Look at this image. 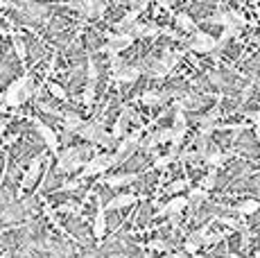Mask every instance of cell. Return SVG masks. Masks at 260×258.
<instances>
[{
    "mask_svg": "<svg viewBox=\"0 0 260 258\" xmlns=\"http://www.w3.org/2000/svg\"><path fill=\"white\" fill-rule=\"evenodd\" d=\"M32 95H34L32 75H29V71H25V75H23V77L14 79V82L9 84L7 88H5L3 100H5V107H9V109H18V107H23L25 102L32 100Z\"/></svg>",
    "mask_w": 260,
    "mask_h": 258,
    "instance_id": "6da1fadb",
    "label": "cell"
},
{
    "mask_svg": "<svg viewBox=\"0 0 260 258\" xmlns=\"http://www.w3.org/2000/svg\"><path fill=\"white\" fill-rule=\"evenodd\" d=\"M113 154L109 150L104 152H95V154L86 161V166L82 168V172H79V179H86V177H98L102 175V172H109L113 168Z\"/></svg>",
    "mask_w": 260,
    "mask_h": 258,
    "instance_id": "7a4b0ae2",
    "label": "cell"
},
{
    "mask_svg": "<svg viewBox=\"0 0 260 258\" xmlns=\"http://www.w3.org/2000/svg\"><path fill=\"white\" fill-rule=\"evenodd\" d=\"M217 39L213 34L204 32V29H194L192 37L188 39V50L190 52H197V54H211L217 52Z\"/></svg>",
    "mask_w": 260,
    "mask_h": 258,
    "instance_id": "3957f363",
    "label": "cell"
},
{
    "mask_svg": "<svg viewBox=\"0 0 260 258\" xmlns=\"http://www.w3.org/2000/svg\"><path fill=\"white\" fill-rule=\"evenodd\" d=\"M104 39H107V43H104L100 50L107 52V54L109 52H120V54H122L124 50H129V48L134 46V41H136V39H134L129 32H118V29L107 32V34H104Z\"/></svg>",
    "mask_w": 260,
    "mask_h": 258,
    "instance_id": "277c9868",
    "label": "cell"
},
{
    "mask_svg": "<svg viewBox=\"0 0 260 258\" xmlns=\"http://www.w3.org/2000/svg\"><path fill=\"white\" fill-rule=\"evenodd\" d=\"M41 166H43V154H37L29 161L27 170L23 172V179H21V186H18V195H23L25 190H29V188H34L39 181H41Z\"/></svg>",
    "mask_w": 260,
    "mask_h": 258,
    "instance_id": "5b68a950",
    "label": "cell"
},
{
    "mask_svg": "<svg viewBox=\"0 0 260 258\" xmlns=\"http://www.w3.org/2000/svg\"><path fill=\"white\" fill-rule=\"evenodd\" d=\"M34 129H37V134L41 136V141L46 143V147L50 150V154L57 156L59 152H61V147H59V136L54 134V129L46 125L43 120H39V118H34Z\"/></svg>",
    "mask_w": 260,
    "mask_h": 258,
    "instance_id": "8992f818",
    "label": "cell"
},
{
    "mask_svg": "<svg viewBox=\"0 0 260 258\" xmlns=\"http://www.w3.org/2000/svg\"><path fill=\"white\" fill-rule=\"evenodd\" d=\"M134 120V111H132V107L129 104H124L122 107V111H120V116L116 118V122H113V127H111V134H113V138H124L129 134V122Z\"/></svg>",
    "mask_w": 260,
    "mask_h": 258,
    "instance_id": "52a82bcc",
    "label": "cell"
},
{
    "mask_svg": "<svg viewBox=\"0 0 260 258\" xmlns=\"http://www.w3.org/2000/svg\"><path fill=\"white\" fill-rule=\"evenodd\" d=\"M104 233H107V206L98 200V208H95V215H93V238L98 242H102Z\"/></svg>",
    "mask_w": 260,
    "mask_h": 258,
    "instance_id": "ba28073f",
    "label": "cell"
},
{
    "mask_svg": "<svg viewBox=\"0 0 260 258\" xmlns=\"http://www.w3.org/2000/svg\"><path fill=\"white\" fill-rule=\"evenodd\" d=\"M143 73H145L143 66H134V63H127L122 71L113 73V82H116V86H120V84H134V82H138V77H141Z\"/></svg>",
    "mask_w": 260,
    "mask_h": 258,
    "instance_id": "9c48e42d",
    "label": "cell"
},
{
    "mask_svg": "<svg viewBox=\"0 0 260 258\" xmlns=\"http://www.w3.org/2000/svg\"><path fill=\"white\" fill-rule=\"evenodd\" d=\"M190 206V200L188 197H183V195H174L172 200L168 202V204H163V206H158V215H181L183 213V208H188Z\"/></svg>",
    "mask_w": 260,
    "mask_h": 258,
    "instance_id": "30bf717a",
    "label": "cell"
},
{
    "mask_svg": "<svg viewBox=\"0 0 260 258\" xmlns=\"http://www.w3.org/2000/svg\"><path fill=\"white\" fill-rule=\"evenodd\" d=\"M138 200H145V197L141 195H134V192H120V195H116V197H111V200L107 202V211H120V208H129V206H134Z\"/></svg>",
    "mask_w": 260,
    "mask_h": 258,
    "instance_id": "8fae6325",
    "label": "cell"
},
{
    "mask_svg": "<svg viewBox=\"0 0 260 258\" xmlns=\"http://www.w3.org/2000/svg\"><path fill=\"white\" fill-rule=\"evenodd\" d=\"M138 179V172H120V175H111V177H107L104 179L102 177V181L107 183L109 188H124V186H132L134 181Z\"/></svg>",
    "mask_w": 260,
    "mask_h": 258,
    "instance_id": "7c38bea8",
    "label": "cell"
},
{
    "mask_svg": "<svg viewBox=\"0 0 260 258\" xmlns=\"http://www.w3.org/2000/svg\"><path fill=\"white\" fill-rule=\"evenodd\" d=\"M170 98V93L166 91H145L143 95H138V102L143 104V107H149V109H154V107H161V104H166V100Z\"/></svg>",
    "mask_w": 260,
    "mask_h": 258,
    "instance_id": "4fadbf2b",
    "label": "cell"
},
{
    "mask_svg": "<svg viewBox=\"0 0 260 258\" xmlns=\"http://www.w3.org/2000/svg\"><path fill=\"white\" fill-rule=\"evenodd\" d=\"M141 14H143V9L141 7H132L127 14H124L120 21H116L113 23V27L118 29V32H127L129 27L134 25V23H138V18H141Z\"/></svg>",
    "mask_w": 260,
    "mask_h": 258,
    "instance_id": "5bb4252c",
    "label": "cell"
},
{
    "mask_svg": "<svg viewBox=\"0 0 260 258\" xmlns=\"http://www.w3.org/2000/svg\"><path fill=\"white\" fill-rule=\"evenodd\" d=\"M63 132L66 134H77L79 129L86 125V120H84L79 113H63Z\"/></svg>",
    "mask_w": 260,
    "mask_h": 258,
    "instance_id": "9a60e30c",
    "label": "cell"
},
{
    "mask_svg": "<svg viewBox=\"0 0 260 258\" xmlns=\"http://www.w3.org/2000/svg\"><path fill=\"white\" fill-rule=\"evenodd\" d=\"M183 59V50H163L161 54V63H163V68L168 71V75L174 71V66H177L179 61Z\"/></svg>",
    "mask_w": 260,
    "mask_h": 258,
    "instance_id": "2e32d148",
    "label": "cell"
},
{
    "mask_svg": "<svg viewBox=\"0 0 260 258\" xmlns=\"http://www.w3.org/2000/svg\"><path fill=\"white\" fill-rule=\"evenodd\" d=\"M57 208H52V206H50L48 204V202H43V215H46L48 217V220L50 222H52V227H54V229H57V231H61L63 233V236H68V231H66V227H61V222H59V217H57Z\"/></svg>",
    "mask_w": 260,
    "mask_h": 258,
    "instance_id": "e0dca14e",
    "label": "cell"
},
{
    "mask_svg": "<svg viewBox=\"0 0 260 258\" xmlns=\"http://www.w3.org/2000/svg\"><path fill=\"white\" fill-rule=\"evenodd\" d=\"M229 156L231 154H224V152H219V150H211L206 156H204V161H206L211 168H222L224 163L229 161Z\"/></svg>",
    "mask_w": 260,
    "mask_h": 258,
    "instance_id": "ac0fdd59",
    "label": "cell"
},
{
    "mask_svg": "<svg viewBox=\"0 0 260 258\" xmlns=\"http://www.w3.org/2000/svg\"><path fill=\"white\" fill-rule=\"evenodd\" d=\"M188 200H190V206L197 208L199 204H204V202L208 200V190H206V188H202V186H199V188H192V190L188 192Z\"/></svg>",
    "mask_w": 260,
    "mask_h": 258,
    "instance_id": "d6986e66",
    "label": "cell"
},
{
    "mask_svg": "<svg viewBox=\"0 0 260 258\" xmlns=\"http://www.w3.org/2000/svg\"><path fill=\"white\" fill-rule=\"evenodd\" d=\"M240 32H242V29L236 27V25H233V27H222V34H219V39H217V43H219V46H217V52L222 50L226 41H231V39H238Z\"/></svg>",
    "mask_w": 260,
    "mask_h": 258,
    "instance_id": "ffe728a7",
    "label": "cell"
},
{
    "mask_svg": "<svg viewBox=\"0 0 260 258\" xmlns=\"http://www.w3.org/2000/svg\"><path fill=\"white\" fill-rule=\"evenodd\" d=\"M260 211V202L258 200H247V202H240L236 206V213L240 215H253V213Z\"/></svg>",
    "mask_w": 260,
    "mask_h": 258,
    "instance_id": "44dd1931",
    "label": "cell"
},
{
    "mask_svg": "<svg viewBox=\"0 0 260 258\" xmlns=\"http://www.w3.org/2000/svg\"><path fill=\"white\" fill-rule=\"evenodd\" d=\"M12 46H14V52H16L18 61L27 63V48H25V43L21 41V37H18V34H14V32H12Z\"/></svg>",
    "mask_w": 260,
    "mask_h": 258,
    "instance_id": "7402d4cb",
    "label": "cell"
},
{
    "mask_svg": "<svg viewBox=\"0 0 260 258\" xmlns=\"http://www.w3.org/2000/svg\"><path fill=\"white\" fill-rule=\"evenodd\" d=\"M208 23L211 25H222V27H233L236 23H233V18H231V12H219V14H215V16L208 18ZM238 27V25H236Z\"/></svg>",
    "mask_w": 260,
    "mask_h": 258,
    "instance_id": "603a6c76",
    "label": "cell"
},
{
    "mask_svg": "<svg viewBox=\"0 0 260 258\" xmlns=\"http://www.w3.org/2000/svg\"><path fill=\"white\" fill-rule=\"evenodd\" d=\"M174 161H177V154H174V152H168V154H158L156 158H154L152 168H154V170H166V168L172 166Z\"/></svg>",
    "mask_w": 260,
    "mask_h": 258,
    "instance_id": "cb8c5ba5",
    "label": "cell"
},
{
    "mask_svg": "<svg viewBox=\"0 0 260 258\" xmlns=\"http://www.w3.org/2000/svg\"><path fill=\"white\" fill-rule=\"evenodd\" d=\"M174 21H177V27L181 29V32H190V34H192L194 29H197L194 21L188 16V14H177V16H174Z\"/></svg>",
    "mask_w": 260,
    "mask_h": 258,
    "instance_id": "d4e9b609",
    "label": "cell"
},
{
    "mask_svg": "<svg viewBox=\"0 0 260 258\" xmlns=\"http://www.w3.org/2000/svg\"><path fill=\"white\" fill-rule=\"evenodd\" d=\"M95 86H98V79H86V88L82 93V102L86 107H93V102H95Z\"/></svg>",
    "mask_w": 260,
    "mask_h": 258,
    "instance_id": "484cf974",
    "label": "cell"
},
{
    "mask_svg": "<svg viewBox=\"0 0 260 258\" xmlns=\"http://www.w3.org/2000/svg\"><path fill=\"white\" fill-rule=\"evenodd\" d=\"M186 134H188V129H174V136H172V143H170V152H174L177 154L179 152V147L183 145V141H186Z\"/></svg>",
    "mask_w": 260,
    "mask_h": 258,
    "instance_id": "4316f807",
    "label": "cell"
},
{
    "mask_svg": "<svg viewBox=\"0 0 260 258\" xmlns=\"http://www.w3.org/2000/svg\"><path fill=\"white\" fill-rule=\"evenodd\" d=\"M46 86H48V91L52 93L54 98H57V100H61V102H68V93H66V88H63V86H59L57 82H48Z\"/></svg>",
    "mask_w": 260,
    "mask_h": 258,
    "instance_id": "83f0119b",
    "label": "cell"
},
{
    "mask_svg": "<svg viewBox=\"0 0 260 258\" xmlns=\"http://www.w3.org/2000/svg\"><path fill=\"white\" fill-rule=\"evenodd\" d=\"M109 66H111V73H118V71H122L127 63H124L120 52H109Z\"/></svg>",
    "mask_w": 260,
    "mask_h": 258,
    "instance_id": "f1b7e54d",
    "label": "cell"
},
{
    "mask_svg": "<svg viewBox=\"0 0 260 258\" xmlns=\"http://www.w3.org/2000/svg\"><path fill=\"white\" fill-rule=\"evenodd\" d=\"M215 183H217V168H211V172H208V175L204 177L202 181H199V186H202V188H206V190L211 192L213 188H215Z\"/></svg>",
    "mask_w": 260,
    "mask_h": 258,
    "instance_id": "f546056e",
    "label": "cell"
},
{
    "mask_svg": "<svg viewBox=\"0 0 260 258\" xmlns=\"http://www.w3.org/2000/svg\"><path fill=\"white\" fill-rule=\"evenodd\" d=\"M190 186V181L188 179H177V181H172L170 186L166 188V192H172V195H179L181 190H186V188Z\"/></svg>",
    "mask_w": 260,
    "mask_h": 258,
    "instance_id": "4dcf8cb0",
    "label": "cell"
},
{
    "mask_svg": "<svg viewBox=\"0 0 260 258\" xmlns=\"http://www.w3.org/2000/svg\"><path fill=\"white\" fill-rule=\"evenodd\" d=\"M82 14L86 18L98 16V7H95V0H82Z\"/></svg>",
    "mask_w": 260,
    "mask_h": 258,
    "instance_id": "1f68e13d",
    "label": "cell"
},
{
    "mask_svg": "<svg viewBox=\"0 0 260 258\" xmlns=\"http://www.w3.org/2000/svg\"><path fill=\"white\" fill-rule=\"evenodd\" d=\"M147 247H149V249H154V251H166V254H170V251H172V247H170L166 240H161V238H156V240L147 242Z\"/></svg>",
    "mask_w": 260,
    "mask_h": 258,
    "instance_id": "d6a6232c",
    "label": "cell"
},
{
    "mask_svg": "<svg viewBox=\"0 0 260 258\" xmlns=\"http://www.w3.org/2000/svg\"><path fill=\"white\" fill-rule=\"evenodd\" d=\"M127 32L132 34L134 39H145V32H147V25H145V23H134V25L129 27Z\"/></svg>",
    "mask_w": 260,
    "mask_h": 258,
    "instance_id": "836d02e7",
    "label": "cell"
},
{
    "mask_svg": "<svg viewBox=\"0 0 260 258\" xmlns=\"http://www.w3.org/2000/svg\"><path fill=\"white\" fill-rule=\"evenodd\" d=\"M174 129H188V118L183 111H174Z\"/></svg>",
    "mask_w": 260,
    "mask_h": 258,
    "instance_id": "e575fe53",
    "label": "cell"
},
{
    "mask_svg": "<svg viewBox=\"0 0 260 258\" xmlns=\"http://www.w3.org/2000/svg\"><path fill=\"white\" fill-rule=\"evenodd\" d=\"M79 183H82V179H71V181H63L61 186L57 188V192H71V190H77Z\"/></svg>",
    "mask_w": 260,
    "mask_h": 258,
    "instance_id": "d590c367",
    "label": "cell"
},
{
    "mask_svg": "<svg viewBox=\"0 0 260 258\" xmlns=\"http://www.w3.org/2000/svg\"><path fill=\"white\" fill-rule=\"evenodd\" d=\"M224 238H226V233H206V238H204V245H217V242H222Z\"/></svg>",
    "mask_w": 260,
    "mask_h": 258,
    "instance_id": "8d00e7d4",
    "label": "cell"
},
{
    "mask_svg": "<svg viewBox=\"0 0 260 258\" xmlns=\"http://www.w3.org/2000/svg\"><path fill=\"white\" fill-rule=\"evenodd\" d=\"M229 12H231V18H233V23H236V25H238L240 29H242L244 25H247V18H244L242 14L238 12V9H229Z\"/></svg>",
    "mask_w": 260,
    "mask_h": 258,
    "instance_id": "74e56055",
    "label": "cell"
},
{
    "mask_svg": "<svg viewBox=\"0 0 260 258\" xmlns=\"http://www.w3.org/2000/svg\"><path fill=\"white\" fill-rule=\"evenodd\" d=\"M199 247H202V245H199V242H194V240H190V238H186V242H183V249H186L190 256H192V254H197V251H199Z\"/></svg>",
    "mask_w": 260,
    "mask_h": 258,
    "instance_id": "f35d334b",
    "label": "cell"
},
{
    "mask_svg": "<svg viewBox=\"0 0 260 258\" xmlns=\"http://www.w3.org/2000/svg\"><path fill=\"white\" fill-rule=\"evenodd\" d=\"M156 37H161V27L154 25V23H149L147 32H145V39H156Z\"/></svg>",
    "mask_w": 260,
    "mask_h": 258,
    "instance_id": "ab89813d",
    "label": "cell"
},
{
    "mask_svg": "<svg viewBox=\"0 0 260 258\" xmlns=\"http://www.w3.org/2000/svg\"><path fill=\"white\" fill-rule=\"evenodd\" d=\"M86 68H88V77L86 79H98V66H95V59L93 57H88Z\"/></svg>",
    "mask_w": 260,
    "mask_h": 258,
    "instance_id": "60d3db41",
    "label": "cell"
},
{
    "mask_svg": "<svg viewBox=\"0 0 260 258\" xmlns=\"http://www.w3.org/2000/svg\"><path fill=\"white\" fill-rule=\"evenodd\" d=\"M77 204H75V202H68V204H61V206H59L57 208V211L59 213H71V215H75V213H77Z\"/></svg>",
    "mask_w": 260,
    "mask_h": 258,
    "instance_id": "b9f144b4",
    "label": "cell"
},
{
    "mask_svg": "<svg viewBox=\"0 0 260 258\" xmlns=\"http://www.w3.org/2000/svg\"><path fill=\"white\" fill-rule=\"evenodd\" d=\"M95 7H98V18H104V14H107V9H109L107 0H95Z\"/></svg>",
    "mask_w": 260,
    "mask_h": 258,
    "instance_id": "7bdbcfd3",
    "label": "cell"
},
{
    "mask_svg": "<svg viewBox=\"0 0 260 258\" xmlns=\"http://www.w3.org/2000/svg\"><path fill=\"white\" fill-rule=\"evenodd\" d=\"M127 3L132 5V7H141L143 12H145V9H147V5L149 3H156V0H127Z\"/></svg>",
    "mask_w": 260,
    "mask_h": 258,
    "instance_id": "ee69618b",
    "label": "cell"
},
{
    "mask_svg": "<svg viewBox=\"0 0 260 258\" xmlns=\"http://www.w3.org/2000/svg\"><path fill=\"white\" fill-rule=\"evenodd\" d=\"M217 222H222V224H226V227H231V229H240V224L233 217H217Z\"/></svg>",
    "mask_w": 260,
    "mask_h": 258,
    "instance_id": "f6af8a7d",
    "label": "cell"
},
{
    "mask_svg": "<svg viewBox=\"0 0 260 258\" xmlns=\"http://www.w3.org/2000/svg\"><path fill=\"white\" fill-rule=\"evenodd\" d=\"M174 3H177V0H156V5H158L161 9H170Z\"/></svg>",
    "mask_w": 260,
    "mask_h": 258,
    "instance_id": "bcb514c9",
    "label": "cell"
},
{
    "mask_svg": "<svg viewBox=\"0 0 260 258\" xmlns=\"http://www.w3.org/2000/svg\"><path fill=\"white\" fill-rule=\"evenodd\" d=\"M172 258H190V254L186 249H183V251H172Z\"/></svg>",
    "mask_w": 260,
    "mask_h": 258,
    "instance_id": "7dc6e473",
    "label": "cell"
},
{
    "mask_svg": "<svg viewBox=\"0 0 260 258\" xmlns=\"http://www.w3.org/2000/svg\"><path fill=\"white\" fill-rule=\"evenodd\" d=\"M9 7H14L12 0H0V9H9Z\"/></svg>",
    "mask_w": 260,
    "mask_h": 258,
    "instance_id": "c3c4849f",
    "label": "cell"
},
{
    "mask_svg": "<svg viewBox=\"0 0 260 258\" xmlns=\"http://www.w3.org/2000/svg\"><path fill=\"white\" fill-rule=\"evenodd\" d=\"M5 129H7V120H0V138H3Z\"/></svg>",
    "mask_w": 260,
    "mask_h": 258,
    "instance_id": "681fc988",
    "label": "cell"
},
{
    "mask_svg": "<svg viewBox=\"0 0 260 258\" xmlns=\"http://www.w3.org/2000/svg\"><path fill=\"white\" fill-rule=\"evenodd\" d=\"M161 258H172V251H170V254H166V256H161Z\"/></svg>",
    "mask_w": 260,
    "mask_h": 258,
    "instance_id": "f907efd6",
    "label": "cell"
},
{
    "mask_svg": "<svg viewBox=\"0 0 260 258\" xmlns=\"http://www.w3.org/2000/svg\"><path fill=\"white\" fill-rule=\"evenodd\" d=\"M229 258H240L238 254H229Z\"/></svg>",
    "mask_w": 260,
    "mask_h": 258,
    "instance_id": "816d5d0a",
    "label": "cell"
},
{
    "mask_svg": "<svg viewBox=\"0 0 260 258\" xmlns=\"http://www.w3.org/2000/svg\"><path fill=\"white\" fill-rule=\"evenodd\" d=\"M256 258H260V249H258V251H256Z\"/></svg>",
    "mask_w": 260,
    "mask_h": 258,
    "instance_id": "f5cc1de1",
    "label": "cell"
},
{
    "mask_svg": "<svg viewBox=\"0 0 260 258\" xmlns=\"http://www.w3.org/2000/svg\"><path fill=\"white\" fill-rule=\"evenodd\" d=\"M0 258H7V254H0Z\"/></svg>",
    "mask_w": 260,
    "mask_h": 258,
    "instance_id": "db71d44e",
    "label": "cell"
},
{
    "mask_svg": "<svg viewBox=\"0 0 260 258\" xmlns=\"http://www.w3.org/2000/svg\"><path fill=\"white\" fill-rule=\"evenodd\" d=\"M190 258H199V256H197V254H192V256H190Z\"/></svg>",
    "mask_w": 260,
    "mask_h": 258,
    "instance_id": "11a10c76",
    "label": "cell"
}]
</instances>
